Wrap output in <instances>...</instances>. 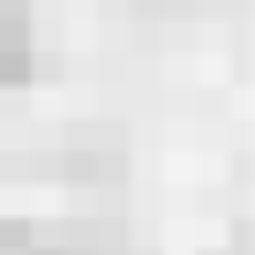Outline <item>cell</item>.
<instances>
[{"mask_svg":"<svg viewBox=\"0 0 255 255\" xmlns=\"http://www.w3.org/2000/svg\"><path fill=\"white\" fill-rule=\"evenodd\" d=\"M30 75V15L23 0H0V83H23Z\"/></svg>","mask_w":255,"mask_h":255,"instance_id":"6da1fadb","label":"cell"},{"mask_svg":"<svg viewBox=\"0 0 255 255\" xmlns=\"http://www.w3.org/2000/svg\"><path fill=\"white\" fill-rule=\"evenodd\" d=\"M0 255H30V225H15V218H0Z\"/></svg>","mask_w":255,"mask_h":255,"instance_id":"7a4b0ae2","label":"cell"}]
</instances>
